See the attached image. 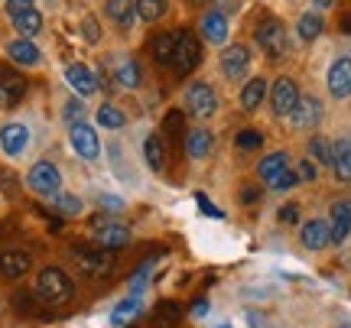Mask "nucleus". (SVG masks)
Segmentation results:
<instances>
[{
  "mask_svg": "<svg viewBox=\"0 0 351 328\" xmlns=\"http://www.w3.org/2000/svg\"><path fill=\"white\" fill-rule=\"evenodd\" d=\"M140 309H143V299H140L137 292H130V296H124L121 303L114 305V312H111V325H114V328L130 325V322H134V318L140 316Z\"/></svg>",
  "mask_w": 351,
  "mask_h": 328,
  "instance_id": "nucleus-38",
  "label": "nucleus"
},
{
  "mask_svg": "<svg viewBox=\"0 0 351 328\" xmlns=\"http://www.w3.org/2000/svg\"><path fill=\"white\" fill-rule=\"evenodd\" d=\"M195 36H199V42L205 49H212V52L221 49V46L231 42V36H234V20L208 3V7H202L199 16H195Z\"/></svg>",
  "mask_w": 351,
  "mask_h": 328,
  "instance_id": "nucleus-8",
  "label": "nucleus"
},
{
  "mask_svg": "<svg viewBox=\"0 0 351 328\" xmlns=\"http://www.w3.org/2000/svg\"><path fill=\"white\" fill-rule=\"evenodd\" d=\"M3 55H7V62H10L13 68H20V72H43L46 62H49V55L43 52V46H39L36 39L16 36V33L3 39Z\"/></svg>",
  "mask_w": 351,
  "mask_h": 328,
  "instance_id": "nucleus-12",
  "label": "nucleus"
},
{
  "mask_svg": "<svg viewBox=\"0 0 351 328\" xmlns=\"http://www.w3.org/2000/svg\"><path fill=\"white\" fill-rule=\"evenodd\" d=\"M134 7H137V23L150 29V26H160L169 16L173 0H134Z\"/></svg>",
  "mask_w": 351,
  "mask_h": 328,
  "instance_id": "nucleus-33",
  "label": "nucleus"
},
{
  "mask_svg": "<svg viewBox=\"0 0 351 328\" xmlns=\"http://www.w3.org/2000/svg\"><path fill=\"white\" fill-rule=\"evenodd\" d=\"M263 147H267V134L257 130L254 124L241 127L238 134H234V150L244 153V156H257V153H263Z\"/></svg>",
  "mask_w": 351,
  "mask_h": 328,
  "instance_id": "nucleus-35",
  "label": "nucleus"
},
{
  "mask_svg": "<svg viewBox=\"0 0 351 328\" xmlns=\"http://www.w3.org/2000/svg\"><path fill=\"white\" fill-rule=\"evenodd\" d=\"M173 39H176V33H169V29L153 33V36L147 39V52H150V59L156 65H163V68L173 65Z\"/></svg>",
  "mask_w": 351,
  "mask_h": 328,
  "instance_id": "nucleus-34",
  "label": "nucleus"
},
{
  "mask_svg": "<svg viewBox=\"0 0 351 328\" xmlns=\"http://www.w3.org/2000/svg\"><path fill=\"white\" fill-rule=\"evenodd\" d=\"M254 62H257V52L244 39H231L221 49H215V75L225 85H241L247 75H254L257 72Z\"/></svg>",
  "mask_w": 351,
  "mask_h": 328,
  "instance_id": "nucleus-4",
  "label": "nucleus"
},
{
  "mask_svg": "<svg viewBox=\"0 0 351 328\" xmlns=\"http://www.w3.org/2000/svg\"><path fill=\"white\" fill-rule=\"evenodd\" d=\"M65 147H69V153L75 160L95 166V163H101L104 140H101V134L95 130L91 121H75V124H65Z\"/></svg>",
  "mask_w": 351,
  "mask_h": 328,
  "instance_id": "nucleus-9",
  "label": "nucleus"
},
{
  "mask_svg": "<svg viewBox=\"0 0 351 328\" xmlns=\"http://www.w3.org/2000/svg\"><path fill=\"white\" fill-rule=\"evenodd\" d=\"M293 173H296V182H302V186H315V182L322 179V173H326V169H322V166L315 163V160H309V156L302 153L300 160L293 163Z\"/></svg>",
  "mask_w": 351,
  "mask_h": 328,
  "instance_id": "nucleus-39",
  "label": "nucleus"
},
{
  "mask_svg": "<svg viewBox=\"0 0 351 328\" xmlns=\"http://www.w3.org/2000/svg\"><path fill=\"white\" fill-rule=\"evenodd\" d=\"M0 94H3L7 108H16V104L26 98V78H23V72L13 68L10 62L0 65Z\"/></svg>",
  "mask_w": 351,
  "mask_h": 328,
  "instance_id": "nucleus-30",
  "label": "nucleus"
},
{
  "mask_svg": "<svg viewBox=\"0 0 351 328\" xmlns=\"http://www.w3.org/2000/svg\"><path fill=\"white\" fill-rule=\"evenodd\" d=\"M300 78L289 75V72H280V75L267 85V101H263V108L270 111V117L274 121H283L289 111H293V104L300 101Z\"/></svg>",
  "mask_w": 351,
  "mask_h": 328,
  "instance_id": "nucleus-13",
  "label": "nucleus"
},
{
  "mask_svg": "<svg viewBox=\"0 0 351 328\" xmlns=\"http://www.w3.org/2000/svg\"><path fill=\"white\" fill-rule=\"evenodd\" d=\"M283 3H296V0H283Z\"/></svg>",
  "mask_w": 351,
  "mask_h": 328,
  "instance_id": "nucleus-49",
  "label": "nucleus"
},
{
  "mask_svg": "<svg viewBox=\"0 0 351 328\" xmlns=\"http://www.w3.org/2000/svg\"><path fill=\"white\" fill-rule=\"evenodd\" d=\"M29 3H36V0H3V13L20 10V7H29Z\"/></svg>",
  "mask_w": 351,
  "mask_h": 328,
  "instance_id": "nucleus-46",
  "label": "nucleus"
},
{
  "mask_svg": "<svg viewBox=\"0 0 351 328\" xmlns=\"http://www.w3.org/2000/svg\"><path fill=\"white\" fill-rule=\"evenodd\" d=\"M254 52H261L267 62H283L293 52V39H289V23L283 16H263L254 26Z\"/></svg>",
  "mask_w": 351,
  "mask_h": 328,
  "instance_id": "nucleus-5",
  "label": "nucleus"
},
{
  "mask_svg": "<svg viewBox=\"0 0 351 328\" xmlns=\"http://www.w3.org/2000/svg\"><path fill=\"white\" fill-rule=\"evenodd\" d=\"M306 156L315 160V163L328 169V156H332V137H328L326 130H313V134H306Z\"/></svg>",
  "mask_w": 351,
  "mask_h": 328,
  "instance_id": "nucleus-36",
  "label": "nucleus"
},
{
  "mask_svg": "<svg viewBox=\"0 0 351 328\" xmlns=\"http://www.w3.org/2000/svg\"><path fill=\"white\" fill-rule=\"evenodd\" d=\"M176 318H179V305H173V303H163L160 305V312H156V316H153V322H156V325L160 328H169L176 322Z\"/></svg>",
  "mask_w": 351,
  "mask_h": 328,
  "instance_id": "nucleus-43",
  "label": "nucleus"
},
{
  "mask_svg": "<svg viewBox=\"0 0 351 328\" xmlns=\"http://www.w3.org/2000/svg\"><path fill=\"white\" fill-rule=\"evenodd\" d=\"M62 81H65V88L72 91L75 98H82V101H95L101 91L98 68L82 62V59H69V62L62 65Z\"/></svg>",
  "mask_w": 351,
  "mask_h": 328,
  "instance_id": "nucleus-16",
  "label": "nucleus"
},
{
  "mask_svg": "<svg viewBox=\"0 0 351 328\" xmlns=\"http://www.w3.org/2000/svg\"><path fill=\"white\" fill-rule=\"evenodd\" d=\"M339 328H348V325H339Z\"/></svg>",
  "mask_w": 351,
  "mask_h": 328,
  "instance_id": "nucleus-50",
  "label": "nucleus"
},
{
  "mask_svg": "<svg viewBox=\"0 0 351 328\" xmlns=\"http://www.w3.org/2000/svg\"><path fill=\"white\" fill-rule=\"evenodd\" d=\"M111 81H114V88L134 94V91L143 88L147 72H143V65H140L137 55H130V52H117V55H114V62H111Z\"/></svg>",
  "mask_w": 351,
  "mask_h": 328,
  "instance_id": "nucleus-20",
  "label": "nucleus"
},
{
  "mask_svg": "<svg viewBox=\"0 0 351 328\" xmlns=\"http://www.w3.org/2000/svg\"><path fill=\"white\" fill-rule=\"evenodd\" d=\"M328 29V16L322 10H313V7H302L296 16H293V23H289V39L296 42V46H315L319 39L326 36Z\"/></svg>",
  "mask_w": 351,
  "mask_h": 328,
  "instance_id": "nucleus-17",
  "label": "nucleus"
},
{
  "mask_svg": "<svg viewBox=\"0 0 351 328\" xmlns=\"http://www.w3.org/2000/svg\"><path fill=\"white\" fill-rule=\"evenodd\" d=\"M179 104H182L179 111L192 117L195 124H208L221 111V94L215 88V81H208V78H189L182 91H179Z\"/></svg>",
  "mask_w": 351,
  "mask_h": 328,
  "instance_id": "nucleus-3",
  "label": "nucleus"
},
{
  "mask_svg": "<svg viewBox=\"0 0 351 328\" xmlns=\"http://www.w3.org/2000/svg\"><path fill=\"white\" fill-rule=\"evenodd\" d=\"M341 0H306V7H313V10H322V13H328V10H335Z\"/></svg>",
  "mask_w": 351,
  "mask_h": 328,
  "instance_id": "nucleus-45",
  "label": "nucleus"
},
{
  "mask_svg": "<svg viewBox=\"0 0 351 328\" xmlns=\"http://www.w3.org/2000/svg\"><path fill=\"white\" fill-rule=\"evenodd\" d=\"M7 23L16 36H29V39H39L46 33V16L39 10L36 3H29V7H20V10H10L7 13Z\"/></svg>",
  "mask_w": 351,
  "mask_h": 328,
  "instance_id": "nucleus-27",
  "label": "nucleus"
},
{
  "mask_svg": "<svg viewBox=\"0 0 351 328\" xmlns=\"http://www.w3.org/2000/svg\"><path fill=\"white\" fill-rule=\"evenodd\" d=\"M78 39L85 42V46H91V49H98V46H104V20H101L98 13H85L82 20H78Z\"/></svg>",
  "mask_w": 351,
  "mask_h": 328,
  "instance_id": "nucleus-37",
  "label": "nucleus"
},
{
  "mask_svg": "<svg viewBox=\"0 0 351 328\" xmlns=\"http://www.w3.org/2000/svg\"><path fill=\"white\" fill-rule=\"evenodd\" d=\"M215 328H234V325H231V322H221V325H215Z\"/></svg>",
  "mask_w": 351,
  "mask_h": 328,
  "instance_id": "nucleus-48",
  "label": "nucleus"
},
{
  "mask_svg": "<svg viewBox=\"0 0 351 328\" xmlns=\"http://www.w3.org/2000/svg\"><path fill=\"white\" fill-rule=\"evenodd\" d=\"M0 111H7V101H3V94H0Z\"/></svg>",
  "mask_w": 351,
  "mask_h": 328,
  "instance_id": "nucleus-47",
  "label": "nucleus"
},
{
  "mask_svg": "<svg viewBox=\"0 0 351 328\" xmlns=\"http://www.w3.org/2000/svg\"><path fill=\"white\" fill-rule=\"evenodd\" d=\"M254 182H261L263 192H283L296 189V173H293V153L287 147H274V150L261 153V160L254 166Z\"/></svg>",
  "mask_w": 351,
  "mask_h": 328,
  "instance_id": "nucleus-1",
  "label": "nucleus"
},
{
  "mask_svg": "<svg viewBox=\"0 0 351 328\" xmlns=\"http://www.w3.org/2000/svg\"><path fill=\"white\" fill-rule=\"evenodd\" d=\"M267 85H270V78L263 75V72H254V75L244 78L238 85V94H234L238 111L247 114V117H257L263 111V101H267Z\"/></svg>",
  "mask_w": 351,
  "mask_h": 328,
  "instance_id": "nucleus-23",
  "label": "nucleus"
},
{
  "mask_svg": "<svg viewBox=\"0 0 351 328\" xmlns=\"http://www.w3.org/2000/svg\"><path fill=\"white\" fill-rule=\"evenodd\" d=\"M72 264L85 277H108L114 266V251H104L98 244H75L72 247Z\"/></svg>",
  "mask_w": 351,
  "mask_h": 328,
  "instance_id": "nucleus-22",
  "label": "nucleus"
},
{
  "mask_svg": "<svg viewBox=\"0 0 351 328\" xmlns=\"http://www.w3.org/2000/svg\"><path fill=\"white\" fill-rule=\"evenodd\" d=\"M36 153V127L29 117H7L0 124V160L23 166Z\"/></svg>",
  "mask_w": 351,
  "mask_h": 328,
  "instance_id": "nucleus-2",
  "label": "nucleus"
},
{
  "mask_svg": "<svg viewBox=\"0 0 351 328\" xmlns=\"http://www.w3.org/2000/svg\"><path fill=\"white\" fill-rule=\"evenodd\" d=\"M322 88H326L328 104L348 108V101H351V52H348V42H345V39H341L339 49L326 59Z\"/></svg>",
  "mask_w": 351,
  "mask_h": 328,
  "instance_id": "nucleus-6",
  "label": "nucleus"
},
{
  "mask_svg": "<svg viewBox=\"0 0 351 328\" xmlns=\"http://www.w3.org/2000/svg\"><path fill=\"white\" fill-rule=\"evenodd\" d=\"M43 202H49L59 215H65V218H82L88 212V202L82 199V195H75V192H65V189H59V192H52V195H46Z\"/></svg>",
  "mask_w": 351,
  "mask_h": 328,
  "instance_id": "nucleus-32",
  "label": "nucleus"
},
{
  "mask_svg": "<svg viewBox=\"0 0 351 328\" xmlns=\"http://www.w3.org/2000/svg\"><path fill=\"white\" fill-rule=\"evenodd\" d=\"M140 160L150 169L153 176H163L166 173V160H169V150H166V137L160 130H143L140 137Z\"/></svg>",
  "mask_w": 351,
  "mask_h": 328,
  "instance_id": "nucleus-26",
  "label": "nucleus"
},
{
  "mask_svg": "<svg viewBox=\"0 0 351 328\" xmlns=\"http://www.w3.org/2000/svg\"><path fill=\"white\" fill-rule=\"evenodd\" d=\"M33 292L46 305H62L72 299L75 283H72V277L65 273L62 266H43L36 277H33Z\"/></svg>",
  "mask_w": 351,
  "mask_h": 328,
  "instance_id": "nucleus-10",
  "label": "nucleus"
},
{
  "mask_svg": "<svg viewBox=\"0 0 351 328\" xmlns=\"http://www.w3.org/2000/svg\"><path fill=\"white\" fill-rule=\"evenodd\" d=\"M300 231H296V240L306 253H322L332 244L328 238V221L322 215H313V218H300Z\"/></svg>",
  "mask_w": 351,
  "mask_h": 328,
  "instance_id": "nucleus-25",
  "label": "nucleus"
},
{
  "mask_svg": "<svg viewBox=\"0 0 351 328\" xmlns=\"http://www.w3.org/2000/svg\"><path fill=\"white\" fill-rule=\"evenodd\" d=\"M202 52H205V46L199 42V36H195V29H176V39H173V68L176 75L182 78H192L195 72H199L202 65Z\"/></svg>",
  "mask_w": 351,
  "mask_h": 328,
  "instance_id": "nucleus-15",
  "label": "nucleus"
},
{
  "mask_svg": "<svg viewBox=\"0 0 351 328\" xmlns=\"http://www.w3.org/2000/svg\"><path fill=\"white\" fill-rule=\"evenodd\" d=\"M88 121L95 124V130H98V134L117 137V134H124L127 127H130V114H127L117 101L104 98V101H98L91 111H88Z\"/></svg>",
  "mask_w": 351,
  "mask_h": 328,
  "instance_id": "nucleus-19",
  "label": "nucleus"
},
{
  "mask_svg": "<svg viewBox=\"0 0 351 328\" xmlns=\"http://www.w3.org/2000/svg\"><path fill=\"white\" fill-rule=\"evenodd\" d=\"M263 199V186L261 182H254V186H244V189L238 192V205H244V208H254V205H261Z\"/></svg>",
  "mask_w": 351,
  "mask_h": 328,
  "instance_id": "nucleus-41",
  "label": "nucleus"
},
{
  "mask_svg": "<svg viewBox=\"0 0 351 328\" xmlns=\"http://www.w3.org/2000/svg\"><path fill=\"white\" fill-rule=\"evenodd\" d=\"M101 160H108V169L114 173V179L117 182H124V186H130V189H137L140 182V169H137V160L130 156V150H127V143L121 140V134L111 140H104V153H101Z\"/></svg>",
  "mask_w": 351,
  "mask_h": 328,
  "instance_id": "nucleus-14",
  "label": "nucleus"
},
{
  "mask_svg": "<svg viewBox=\"0 0 351 328\" xmlns=\"http://www.w3.org/2000/svg\"><path fill=\"white\" fill-rule=\"evenodd\" d=\"M75 121H88V101H82L69 91L62 104V124H75Z\"/></svg>",
  "mask_w": 351,
  "mask_h": 328,
  "instance_id": "nucleus-40",
  "label": "nucleus"
},
{
  "mask_svg": "<svg viewBox=\"0 0 351 328\" xmlns=\"http://www.w3.org/2000/svg\"><path fill=\"white\" fill-rule=\"evenodd\" d=\"M182 150H186V160L192 166H205L218 150V137L208 124H192L182 134Z\"/></svg>",
  "mask_w": 351,
  "mask_h": 328,
  "instance_id": "nucleus-18",
  "label": "nucleus"
},
{
  "mask_svg": "<svg viewBox=\"0 0 351 328\" xmlns=\"http://www.w3.org/2000/svg\"><path fill=\"white\" fill-rule=\"evenodd\" d=\"M29 270H33V257H29V251H20V247L0 251V277L3 279H23Z\"/></svg>",
  "mask_w": 351,
  "mask_h": 328,
  "instance_id": "nucleus-31",
  "label": "nucleus"
},
{
  "mask_svg": "<svg viewBox=\"0 0 351 328\" xmlns=\"http://www.w3.org/2000/svg\"><path fill=\"white\" fill-rule=\"evenodd\" d=\"M276 221H280L283 227H296V225H300V205H296V202L280 205V212H276Z\"/></svg>",
  "mask_w": 351,
  "mask_h": 328,
  "instance_id": "nucleus-42",
  "label": "nucleus"
},
{
  "mask_svg": "<svg viewBox=\"0 0 351 328\" xmlns=\"http://www.w3.org/2000/svg\"><path fill=\"white\" fill-rule=\"evenodd\" d=\"M88 234H91V244H98L104 251H121V247H127V244L134 240L130 225L117 221V218H101V221H95Z\"/></svg>",
  "mask_w": 351,
  "mask_h": 328,
  "instance_id": "nucleus-24",
  "label": "nucleus"
},
{
  "mask_svg": "<svg viewBox=\"0 0 351 328\" xmlns=\"http://www.w3.org/2000/svg\"><path fill=\"white\" fill-rule=\"evenodd\" d=\"M23 186L33 192V195H39V199H46V195H52V192L65 189L62 166L56 163V160H49V156L33 160V163L26 166V173H23Z\"/></svg>",
  "mask_w": 351,
  "mask_h": 328,
  "instance_id": "nucleus-11",
  "label": "nucleus"
},
{
  "mask_svg": "<svg viewBox=\"0 0 351 328\" xmlns=\"http://www.w3.org/2000/svg\"><path fill=\"white\" fill-rule=\"evenodd\" d=\"M101 20H104V26H111L114 33H121V36H134L140 29L134 0H101Z\"/></svg>",
  "mask_w": 351,
  "mask_h": 328,
  "instance_id": "nucleus-21",
  "label": "nucleus"
},
{
  "mask_svg": "<svg viewBox=\"0 0 351 328\" xmlns=\"http://www.w3.org/2000/svg\"><path fill=\"white\" fill-rule=\"evenodd\" d=\"M98 205L117 215V212H127V205H130V202H127V199H121V195H111V192H101V195H98Z\"/></svg>",
  "mask_w": 351,
  "mask_h": 328,
  "instance_id": "nucleus-44",
  "label": "nucleus"
},
{
  "mask_svg": "<svg viewBox=\"0 0 351 328\" xmlns=\"http://www.w3.org/2000/svg\"><path fill=\"white\" fill-rule=\"evenodd\" d=\"M328 121V104L315 94V91H302L300 101L293 104V111L280 121V124H287L289 134H296V137H306V134H313V130H322Z\"/></svg>",
  "mask_w": 351,
  "mask_h": 328,
  "instance_id": "nucleus-7",
  "label": "nucleus"
},
{
  "mask_svg": "<svg viewBox=\"0 0 351 328\" xmlns=\"http://www.w3.org/2000/svg\"><path fill=\"white\" fill-rule=\"evenodd\" d=\"M326 221H328V238H332V244H345L348 234H351V202H348V195H341V199L332 202Z\"/></svg>",
  "mask_w": 351,
  "mask_h": 328,
  "instance_id": "nucleus-28",
  "label": "nucleus"
},
{
  "mask_svg": "<svg viewBox=\"0 0 351 328\" xmlns=\"http://www.w3.org/2000/svg\"><path fill=\"white\" fill-rule=\"evenodd\" d=\"M328 173L339 179L341 186H348V179H351V140H348V134H341L339 140L332 137V156H328Z\"/></svg>",
  "mask_w": 351,
  "mask_h": 328,
  "instance_id": "nucleus-29",
  "label": "nucleus"
}]
</instances>
